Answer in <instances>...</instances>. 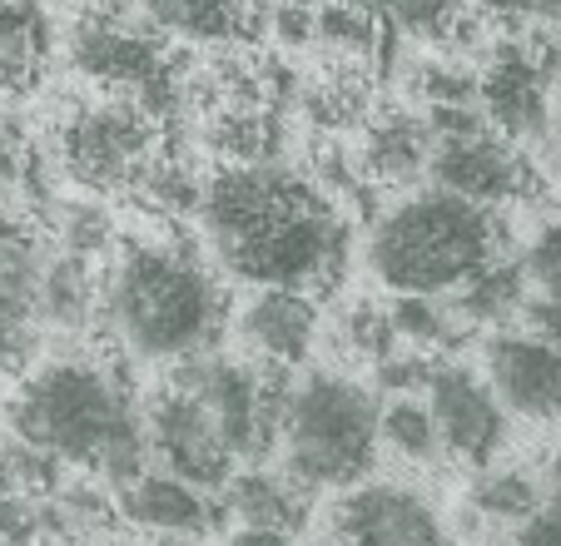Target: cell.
<instances>
[{
	"instance_id": "6da1fadb",
	"label": "cell",
	"mask_w": 561,
	"mask_h": 546,
	"mask_svg": "<svg viewBox=\"0 0 561 546\" xmlns=\"http://www.w3.org/2000/svg\"><path fill=\"white\" fill-rule=\"evenodd\" d=\"M199 234L209 259L249 288L329 298L348 278L353 229L318 179L284 164H224L204 184Z\"/></svg>"
},
{
	"instance_id": "7a4b0ae2",
	"label": "cell",
	"mask_w": 561,
	"mask_h": 546,
	"mask_svg": "<svg viewBox=\"0 0 561 546\" xmlns=\"http://www.w3.org/2000/svg\"><path fill=\"white\" fill-rule=\"evenodd\" d=\"M11 437L25 447L95 477L110 492L129 487L149 473V428L145 402L135 398L125 368L105 353H60L41 357L21 373L11 402H5Z\"/></svg>"
},
{
	"instance_id": "3957f363",
	"label": "cell",
	"mask_w": 561,
	"mask_h": 546,
	"mask_svg": "<svg viewBox=\"0 0 561 546\" xmlns=\"http://www.w3.org/2000/svg\"><path fill=\"white\" fill-rule=\"evenodd\" d=\"M233 314L209 259L174 234L119 239L105 263V333L139 363L180 368L219 353Z\"/></svg>"
},
{
	"instance_id": "277c9868",
	"label": "cell",
	"mask_w": 561,
	"mask_h": 546,
	"mask_svg": "<svg viewBox=\"0 0 561 546\" xmlns=\"http://www.w3.org/2000/svg\"><path fill=\"white\" fill-rule=\"evenodd\" d=\"M507 259L497 209L437 190H408L373 214L363 263L392 298H457Z\"/></svg>"
},
{
	"instance_id": "5b68a950",
	"label": "cell",
	"mask_w": 561,
	"mask_h": 546,
	"mask_svg": "<svg viewBox=\"0 0 561 546\" xmlns=\"http://www.w3.org/2000/svg\"><path fill=\"white\" fill-rule=\"evenodd\" d=\"M382 457V402L368 383L339 368L294 378L278 432V467L308 492H353L373 482Z\"/></svg>"
},
{
	"instance_id": "8992f818",
	"label": "cell",
	"mask_w": 561,
	"mask_h": 546,
	"mask_svg": "<svg viewBox=\"0 0 561 546\" xmlns=\"http://www.w3.org/2000/svg\"><path fill=\"white\" fill-rule=\"evenodd\" d=\"M159 159V125L139 100L110 95L80 105L60 125V164L90 194L139 190V179Z\"/></svg>"
},
{
	"instance_id": "52a82bcc",
	"label": "cell",
	"mask_w": 561,
	"mask_h": 546,
	"mask_svg": "<svg viewBox=\"0 0 561 546\" xmlns=\"http://www.w3.org/2000/svg\"><path fill=\"white\" fill-rule=\"evenodd\" d=\"M561 75V45L547 31L507 35L488 65L477 70V105L488 125L517 149L551 145L557 135V105H551V84Z\"/></svg>"
},
{
	"instance_id": "ba28073f",
	"label": "cell",
	"mask_w": 561,
	"mask_h": 546,
	"mask_svg": "<svg viewBox=\"0 0 561 546\" xmlns=\"http://www.w3.org/2000/svg\"><path fill=\"white\" fill-rule=\"evenodd\" d=\"M145 428H149V452L164 473L184 477V482L204 487V492L224 497V487L239 477V457H233L229 437H224L214 408L170 373L154 393L145 398Z\"/></svg>"
},
{
	"instance_id": "9c48e42d",
	"label": "cell",
	"mask_w": 561,
	"mask_h": 546,
	"mask_svg": "<svg viewBox=\"0 0 561 546\" xmlns=\"http://www.w3.org/2000/svg\"><path fill=\"white\" fill-rule=\"evenodd\" d=\"M70 65L105 84L110 95L139 100L149 115L180 105V84H174L164 41L149 35L139 21H115V15H90L70 35Z\"/></svg>"
},
{
	"instance_id": "30bf717a",
	"label": "cell",
	"mask_w": 561,
	"mask_h": 546,
	"mask_svg": "<svg viewBox=\"0 0 561 546\" xmlns=\"http://www.w3.org/2000/svg\"><path fill=\"white\" fill-rule=\"evenodd\" d=\"M423 398L437 422V437H443V457L472 467V473L497 467V457L507 452V437H512V418L497 402L492 383L472 363L443 357Z\"/></svg>"
},
{
	"instance_id": "8fae6325",
	"label": "cell",
	"mask_w": 561,
	"mask_h": 546,
	"mask_svg": "<svg viewBox=\"0 0 561 546\" xmlns=\"http://www.w3.org/2000/svg\"><path fill=\"white\" fill-rule=\"evenodd\" d=\"M339 546H457L443 512L408 482H363L343 492L329 512Z\"/></svg>"
},
{
	"instance_id": "7c38bea8",
	"label": "cell",
	"mask_w": 561,
	"mask_h": 546,
	"mask_svg": "<svg viewBox=\"0 0 561 546\" xmlns=\"http://www.w3.org/2000/svg\"><path fill=\"white\" fill-rule=\"evenodd\" d=\"M50 249L21 219H0V373H31L41 357V288Z\"/></svg>"
},
{
	"instance_id": "4fadbf2b",
	"label": "cell",
	"mask_w": 561,
	"mask_h": 546,
	"mask_svg": "<svg viewBox=\"0 0 561 546\" xmlns=\"http://www.w3.org/2000/svg\"><path fill=\"white\" fill-rule=\"evenodd\" d=\"M427 184L472 200L482 209H507V204H527L541 194V174L531 164L527 149H517L502 135H477V139H443L433 149V169Z\"/></svg>"
},
{
	"instance_id": "5bb4252c",
	"label": "cell",
	"mask_w": 561,
	"mask_h": 546,
	"mask_svg": "<svg viewBox=\"0 0 561 546\" xmlns=\"http://www.w3.org/2000/svg\"><path fill=\"white\" fill-rule=\"evenodd\" d=\"M482 378L492 383L507 418L561 422V348L527 328H497L482 343Z\"/></svg>"
},
{
	"instance_id": "9a60e30c",
	"label": "cell",
	"mask_w": 561,
	"mask_h": 546,
	"mask_svg": "<svg viewBox=\"0 0 561 546\" xmlns=\"http://www.w3.org/2000/svg\"><path fill=\"white\" fill-rule=\"evenodd\" d=\"M119 522L135 526L139 536H170V542H204L224 526V497L204 492V487L184 482V477L149 467L129 487L115 492Z\"/></svg>"
},
{
	"instance_id": "2e32d148",
	"label": "cell",
	"mask_w": 561,
	"mask_h": 546,
	"mask_svg": "<svg viewBox=\"0 0 561 546\" xmlns=\"http://www.w3.org/2000/svg\"><path fill=\"white\" fill-rule=\"evenodd\" d=\"M233 333H239V343L254 363L294 373L298 363H308L318 333H323V308H318L313 294L254 288V298L233 314Z\"/></svg>"
},
{
	"instance_id": "e0dca14e",
	"label": "cell",
	"mask_w": 561,
	"mask_h": 546,
	"mask_svg": "<svg viewBox=\"0 0 561 546\" xmlns=\"http://www.w3.org/2000/svg\"><path fill=\"white\" fill-rule=\"evenodd\" d=\"M433 149H437V135H433V125H427V115L388 110V115H378L363 129L358 169L378 190H408V184L427 179Z\"/></svg>"
},
{
	"instance_id": "ac0fdd59",
	"label": "cell",
	"mask_w": 561,
	"mask_h": 546,
	"mask_svg": "<svg viewBox=\"0 0 561 546\" xmlns=\"http://www.w3.org/2000/svg\"><path fill=\"white\" fill-rule=\"evenodd\" d=\"M41 318H45V333H60V338L105 333V269H95V259L55 249L50 263H45Z\"/></svg>"
},
{
	"instance_id": "d6986e66",
	"label": "cell",
	"mask_w": 561,
	"mask_h": 546,
	"mask_svg": "<svg viewBox=\"0 0 561 546\" xmlns=\"http://www.w3.org/2000/svg\"><path fill=\"white\" fill-rule=\"evenodd\" d=\"M224 512H229L239 526L298 536L308 522H313V492L298 487L278 463L239 467V477L224 487Z\"/></svg>"
},
{
	"instance_id": "ffe728a7",
	"label": "cell",
	"mask_w": 561,
	"mask_h": 546,
	"mask_svg": "<svg viewBox=\"0 0 561 546\" xmlns=\"http://www.w3.org/2000/svg\"><path fill=\"white\" fill-rule=\"evenodd\" d=\"M129 15L159 41L184 45H229L244 35V0H129Z\"/></svg>"
},
{
	"instance_id": "44dd1931",
	"label": "cell",
	"mask_w": 561,
	"mask_h": 546,
	"mask_svg": "<svg viewBox=\"0 0 561 546\" xmlns=\"http://www.w3.org/2000/svg\"><path fill=\"white\" fill-rule=\"evenodd\" d=\"M50 25L35 0H0V95H25L45 70Z\"/></svg>"
},
{
	"instance_id": "7402d4cb",
	"label": "cell",
	"mask_w": 561,
	"mask_h": 546,
	"mask_svg": "<svg viewBox=\"0 0 561 546\" xmlns=\"http://www.w3.org/2000/svg\"><path fill=\"white\" fill-rule=\"evenodd\" d=\"M547 497H551L547 482H541V473H531V467H488V473H477V482L467 487L472 516L497 522V526H507V532L517 522H527Z\"/></svg>"
},
{
	"instance_id": "603a6c76",
	"label": "cell",
	"mask_w": 561,
	"mask_h": 546,
	"mask_svg": "<svg viewBox=\"0 0 561 546\" xmlns=\"http://www.w3.org/2000/svg\"><path fill=\"white\" fill-rule=\"evenodd\" d=\"M388 314L392 328H398V343L427 357H443L472 338V328L457 314L453 298H388Z\"/></svg>"
},
{
	"instance_id": "cb8c5ba5",
	"label": "cell",
	"mask_w": 561,
	"mask_h": 546,
	"mask_svg": "<svg viewBox=\"0 0 561 546\" xmlns=\"http://www.w3.org/2000/svg\"><path fill=\"white\" fill-rule=\"evenodd\" d=\"M527 298H531V284H527V273H522V259H502L497 269H488L472 288H462L453 304H457V314L467 318V328H472V333H477V328L497 333V328L517 323Z\"/></svg>"
},
{
	"instance_id": "d4e9b609",
	"label": "cell",
	"mask_w": 561,
	"mask_h": 546,
	"mask_svg": "<svg viewBox=\"0 0 561 546\" xmlns=\"http://www.w3.org/2000/svg\"><path fill=\"white\" fill-rule=\"evenodd\" d=\"M382 452L403 457L408 467H433L443 457V437L427 412V398H388L382 402Z\"/></svg>"
},
{
	"instance_id": "484cf974",
	"label": "cell",
	"mask_w": 561,
	"mask_h": 546,
	"mask_svg": "<svg viewBox=\"0 0 561 546\" xmlns=\"http://www.w3.org/2000/svg\"><path fill=\"white\" fill-rule=\"evenodd\" d=\"M204 184H209V179H199L184 159L159 155L154 164H149V174L139 179L135 194L159 214V219L190 224V219H199V209H204Z\"/></svg>"
},
{
	"instance_id": "4316f807",
	"label": "cell",
	"mask_w": 561,
	"mask_h": 546,
	"mask_svg": "<svg viewBox=\"0 0 561 546\" xmlns=\"http://www.w3.org/2000/svg\"><path fill=\"white\" fill-rule=\"evenodd\" d=\"M373 11L398 35L427 41V45H453L467 25L462 0H373Z\"/></svg>"
},
{
	"instance_id": "83f0119b",
	"label": "cell",
	"mask_w": 561,
	"mask_h": 546,
	"mask_svg": "<svg viewBox=\"0 0 561 546\" xmlns=\"http://www.w3.org/2000/svg\"><path fill=\"white\" fill-rule=\"evenodd\" d=\"M382 41V15L363 0H329L318 5V45L348 55V60H363L373 55Z\"/></svg>"
},
{
	"instance_id": "f1b7e54d",
	"label": "cell",
	"mask_w": 561,
	"mask_h": 546,
	"mask_svg": "<svg viewBox=\"0 0 561 546\" xmlns=\"http://www.w3.org/2000/svg\"><path fill=\"white\" fill-rule=\"evenodd\" d=\"M60 249L80 253V259H110L115 253V224H110V209L95 200H75L65 204L60 214Z\"/></svg>"
},
{
	"instance_id": "f546056e",
	"label": "cell",
	"mask_w": 561,
	"mask_h": 546,
	"mask_svg": "<svg viewBox=\"0 0 561 546\" xmlns=\"http://www.w3.org/2000/svg\"><path fill=\"white\" fill-rule=\"evenodd\" d=\"M343 343L353 348L358 357H368V363H382L388 353H398V328H392V314L388 304H373V298H363V304L348 308V318H343Z\"/></svg>"
},
{
	"instance_id": "4dcf8cb0",
	"label": "cell",
	"mask_w": 561,
	"mask_h": 546,
	"mask_svg": "<svg viewBox=\"0 0 561 546\" xmlns=\"http://www.w3.org/2000/svg\"><path fill=\"white\" fill-rule=\"evenodd\" d=\"M522 273H527V284L537 298H557L561 304V219L541 224L527 243H522Z\"/></svg>"
},
{
	"instance_id": "1f68e13d",
	"label": "cell",
	"mask_w": 561,
	"mask_h": 546,
	"mask_svg": "<svg viewBox=\"0 0 561 546\" xmlns=\"http://www.w3.org/2000/svg\"><path fill=\"white\" fill-rule=\"evenodd\" d=\"M437 363H443V357L398 348V353H388L382 363H373V383H378V393H388V398H413V393H427Z\"/></svg>"
},
{
	"instance_id": "d6a6232c",
	"label": "cell",
	"mask_w": 561,
	"mask_h": 546,
	"mask_svg": "<svg viewBox=\"0 0 561 546\" xmlns=\"http://www.w3.org/2000/svg\"><path fill=\"white\" fill-rule=\"evenodd\" d=\"M417 100H423L427 110L433 105H472L477 70H467V65H457V60H427L423 70H417Z\"/></svg>"
},
{
	"instance_id": "836d02e7",
	"label": "cell",
	"mask_w": 561,
	"mask_h": 546,
	"mask_svg": "<svg viewBox=\"0 0 561 546\" xmlns=\"http://www.w3.org/2000/svg\"><path fill=\"white\" fill-rule=\"evenodd\" d=\"M502 546H561V492H551L527 522H517Z\"/></svg>"
},
{
	"instance_id": "e575fe53",
	"label": "cell",
	"mask_w": 561,
	"mask_h": 546,
	"mask_svg": "<svg viewBox=\"0 0 561 546\" xmlns=\"http://www.w3.org/2000/svg\"><path fill=\"white\" fill-rule=\"evenodd\" d=\"M268 25H274L278 45H313L318 41V11H304V5H274Z\"/></svg>"
},
{
	"instance_id": "d590c367",
	"label": "cell",
	"mask_w": 561,
	"mask_h": 546,
	"mask_svg": "<svg viewBox=\"0 0 561 546\" xmlns=\"http://www.w3.org/2000/svg\"><path fill=\"white\" fill-rule=\"evenodd\" d=\"M517 328H527V333H537V338H547V343L561 348V304H557V298H537V294H531L527 304H522Z\"/></svg>"
},
{
	"instance_id": "8d00e7d4",
	"label": "cell",
	"mask_w": 561,
	"mask_h": 546,
	"mask_svg": "<svg viewBox=\"0 0 561 546\" xmlns=\"http://www.w3.org/2000/svg\"><path fill=\"white\" fill-rule=\"evenodd\" d=\"M15 174H21V135H15L11 120L0 115V190H5Z\"/></svg>"
},
{
	"instance_id": "74e56055",
	"label": "cell",
	"mask_w": 561,
	"mask_h": 546,
	"mask_svg": "<svg viewBox=\"0 0 561 546\" xmlns=\"http://www.w3.org/2000/svg\"><path fill=\"white\" fill-rule=\"evenodd\" d=\"M224 546H298V536L288 532H259V526H233L224 536Z\"/></svg>"
},
{
	"instance_id": "f35d334b",
	"label": "cell",
	"mask_w": 561,
	"mask_h": 546,
	"mask_svg": "<svg viewBox=\"0 0 561 546\" xmlns=\"http://www.w3.org/2000/svg\"><path fill=\"white\" fill-rule=\"evenodd\" d=\"M477 5H488L492 15H512V21H517V15H537L541 11V0H477Z\"/></svg>"
},
{
	"instance_id": "ab89813d",
	"label": "cell",
	"mask_w": 561,
	"mask_h": 546,
	"mask_svg": "<svg viewBox=\"0 0 561 546\" xmlns=\"http://www.w3.org/2000/svg\"><path fill=\"white\" fill-rule=\"evenodd\" d=\"M105 546H194V542H170V536H145V542H105Z\"/></svg>"
},
{
	"instance_id": "60d3db41",
	"label": "cell",
	"mask_w": 561,
	"mask_h": 546,
	"mask_svg": "<svg viewBox=\"0 0 561 546\" xmlns=\"http://www.w3.org/2000/svg\"><path fill=\"white\" fill-rule=\"evenodd\" d=\"M537 21H547V25H561V0H541Z\"/></svg>"
},
{
	"instance_id": "b9f144b4",
	"label": "cell",
	"mask_w": 561,
	"mask_h": 546,
	"mask_svg": "<svg viewBox=\"0 0 561 546\" xmlns=\"http://www.w3.org/2000/svg\"><path fill=\"white\" fill-rule=\"evenodd\" d=\"M551 149H557V174H561V105H557V135H551Z\"/></svg>"
},
{
	"instance_id": "7bdbcfd3",
	"label": "cell",
	"mask_w": 561,
	"mask_h": 546,
	"mask_svg": "<svg viewBox=\"0 0 561 546\" xmlns=\"http://www.w3.org/2000/svg\"><path fill=\"white\" fill-rule=\"evenodd\" d=\"M274 5H304V11H318V5H329V0H274Z\"/></svg>"
},
{
	"instance_id": "ee69618b",
	"label": "cell",
	"mask_w": 561,
	"mask_h": 546,
	"mask_svg": "<svg viewBox=\"0 0 561 546\" xmlns=\"http://www.w3.org/2000/svg\"><path fill=\"white\" fill-rule=\"evenodd\" d=\"M244 5H274V0H244Z\"/></svg>"
}]
</instances>
